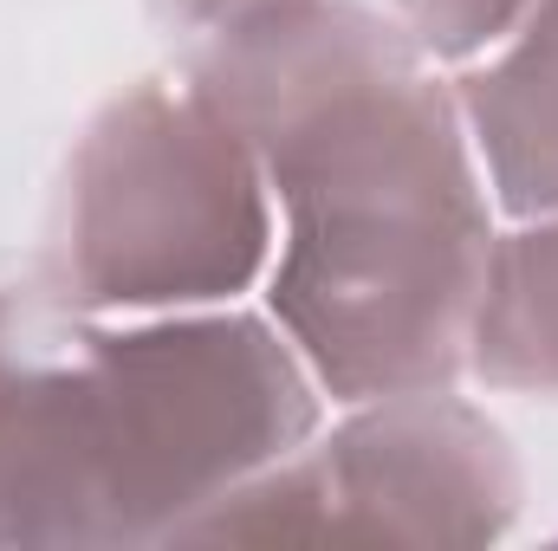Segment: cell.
I'll use <instances>...</instances> for the list:
<instances>
[{
	"instance_id": "cell-2",
	"label": "cell",
	"mask_w": 558,
	"mask_h": 551,
	"mask_svg": "<svg viewBox=\"0 0 558 551\" xmlns=\"http://www.w3.org/2000/svg\"><path fill=\"white\" fill-rule=\"evenodd\" d=\"M318 428L325 390L274 311L33 331L0 364V546L182 539Z\"/></svg>"
},
{
	"instance_id": "cell-8",
	"label": "cell",
	"mask_w": 558,
	"mask_h": 551,
	"mask_svg": "<svg viewBox=\"0 0 558 551\" xmlns=\"http://www.w3.org/2000/svg\"><path fill=\"white\" fill-rule=\"evenodd\" d=\"M260 7H274V0H156V13H169L175 26H189V33H202V39L228 33L234 20H247V13H260Z\"/></svg>"
},
{
	"instance_id": "cell-1",
	"label": "cell",
	"mask_w": 558,
	"mask_h": 551,
	"mask_svg": "<svg viewBox=\"0 0 558 551\" xmlns=\"http://www.w3.org/2000/svg\"><path fill=\"white\" fill-rule=\"evenodd\" d=\"M274 188L267 311L344 403L468 377L500 208L454 85L371 0H274L189 72Z\"/></svg>"
},
{
	"instance_id": "cell-9",
	"label": "cell",
	"mask_w": 558,
	"mask_h": 551,
	"mask_svg": "<svg viewBox=\"0 0 558 551\" xmlns=\"http://www.w3.org/2000/svg\"><path fill=\"white\" fill-rule=\"evenodd\" d=\"M371 7H384V13H397V20H410V7H416V0H371Z\"/></svg>"
},
{
	"instance_id": "cell-6",
	"label": "cell",
	"mask_w": 558,
	"mask_h": 551,
	"mask_svg": "<svg viewBox=\"0 0 558 551\" xmlns=\"http://www.w3.org/2000/svg\"><path fill=\"white\" fill-rule=\"evenodd\" d=\"M468 377L487 390L558 396V215L513 221L494 241Z\"/></svg>"
},
{
	"instance_id": "cell-4",
	"label": "cell",
	"mask_w": 558,
	"mask_h": 551,
	"mask_svg": "<svg viewBox=\"0 0 558 551\" xmlns=\"http://www.w3.org/2000/svg\"><path fill=\"white\" fill-rule=\"evenodd\" d=\"M520 461L500 421L454 383L344 403L299 454L234 487L182 539H384L487 546L520 513Z\"/></svg>"
},
{
	"instance_id": "cell-5",
	"label": "cell",
	"mask_w": 558,
	"mask_h": 551,
	"mask_svg": "<svg viewBox=\"0 0 558 551\" xmlns=\"http://www.w3.org/2000/svg\"><path fill=\"white\" fill-rule=\"evenodd\" d=\"M500 221L558 215V0H539L454 78Z\"/></svg>"
},
{
	"instance_id": "cell-7",
	"label": "cell",
	"mask_w": 558,
	"mask_h": 551,
	"mask_svg": "<svg viewBox=\"0 0 558 551\" xmlns=\"http://www.w3.org/2000/svg\"><path fill=\"white\" fill-rule=\"evenodd\" d=\"M539 0H416L410 7V33L435 65H468L481 52H494Z\"/></svg>"
},
{
	"instance_id": "cell-3",
	"label": "cell",
	"mask_w": 558,
	"mask_h": 551,
	"mask_svg": "<svg viewBox=\"0 0 558 551\" xmlns=\"http://www.w3.org/2000/svg\"><path fill=\"white\" fill-rule=\"evenodd\" d=\"M274 241V188L241 124L195 78H143L72 156L52 279L85 318L241 305Z\"/></svg>"
}]
</instances>
